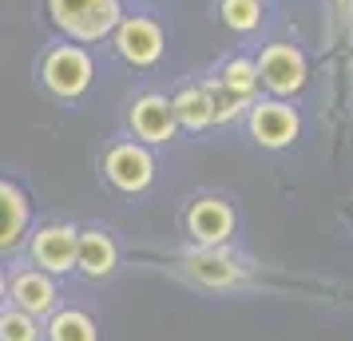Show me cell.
Segmentation results:
<instances>
[{
	"label": "cell",
	"mask_w": 353,
	"mask_h": 341,
	"mask_svg": "<svg viewBox=\"0 0 353 341\" xmlns=\"http://www.w3.org/2000/svg\"><path fill=\"white\" fill-rule=\"evenodd\" d=\"M108 40H112L115 56L128 68H139V72L155 68L167 56V28L143 12H123V20L115 24V32Z\"/></svg>",
	"instance_id": "cell-3"
},
{
	"label": "cell",
	"mask_w": 353,
	"mask_h": 341,
	"mask_svg": "<svg viewBox=\"0 0 353 341\" xmlns=\"http://www.w3.org/2000/svg\"><path fill=\"white\" fill-rule=\"evenodd\" d=\"M246 127H250V139L266 151H282L290 147L298 135H302V119L294 112V103L286 99H254L246 107Z\"/></svg>",
	"instance_id": "cell-7"
},
{
	"label": "cell",
	"mask_w": 353,
	"mask_h": 341,
	"mask_svg": "<svg viewBox=\"0 0 353 341\" xmlns=\"http://www.w3.org/2000/svg\"><path fill=\"white\" fill-rule=\"evenodd\" d=\"M119 270V242L103 227H80L76 234V274L88 282H103Z\"/></svg>",
	"instance_id": "cell-11"
},
{
	"label": "cell",
	"mask_w": 353,
	"mask_h": 341,
	"mask_svg": "<svg viewBox=\"0 0 353 341\" xmlns=\"http://www.w3.org/2000/svg\"><path fill=\"white\" fill-rule=\"evenodd\" d=\"M171 112H175L179 131H207L214 127V99H210L207 83H187L183 92L171 96Z\"/></svg>",
	"instance_id": "cell-14"
},
{
	"label": "cell",
	"mask_w": 353,
	"mask_h": 341,
	"mask_svg": "<svg viewBox=\"0 0 353 341\" xmlns=\"http://www.w3.org/2000/svg\"><path fill=\"white\" fill-rule=\"evenodd\" d=\"M44 341H99V325L80 306H56L44 318Z\"/></svg>",
	"instance_id": "cell-15"
},
{
	"label": "cell",
	"mask_w": 353,
	"mask_h": 341,
	"mask_svg": "<svg viewBox=\"0 0 353 341\" xmlns=\"http://www.w3.org/2000/svg\"><path fill=\"white\" fill-rule=\"evenodd\" d=\"M234 227H239V218L226 198L203 195L187 207V234L194 246H226L234 238Z\"/></svg>",
	"instance_id": "cell-10"
},
{
	"label": "cell",
	"mask_w": 353,
	"mask_h": 341,
	"mask_svg": "<svg viewBox=\"0 0 353 341\" xmlns=\"http://www.w3.org/2000/svg\"><path fill=\"white\" fill-rule=\"evenodd\" d=\"M183 270H187L191 282L207 286V290H226V286L242 282V266L226 246H194V250H187Z\"/></svg>",
	"instance_id": "cell-12"
},
{
	"label": "cell",
	"mask_w": 353,
	"mask_h": 341,
	"mask_svg": "<svg viewBox=\"0 0 353 341\" xmlns=\"http://www.w3.org/2000/svg\"><path fill=\"white\" fill-rule=\"evenodd\" d=\"M40 83L52 99L60 103H76L88 96V87L96 83V56L83 48V44H52L40 56Z\"/></svg>",
	"instance_id": "cell-2"
},
{
	"label": "cell",
	"mask_w": 353,
	"mask_h": 341,
	"mask_svg": "<svg viewBox=\"0 0 353 341\" xmlns=\"http://www.w3.org/2000/svg\"><path fill=\"white\" fill-rule=\"evenodd\" d=\"M0 341H44V322L17 306H0Z\"/></svg>",
	"instance_id": "cell-18"
},
{
	"label": "cell",
	"mask_w": 353,
	"mask_h": 341,
	"mask_svg": "<svg viewBox=\"0 0 353 341\" xmlns=\"http://www.w3.org/2000/svg\"><path fill=\"white\" fill-rule=\"evenodd\" d=\"M214 80L223 83V92H230V96H239V99H246V103H254V96H258V68H254V60H246V56H230L223 68H219V76Z\"/></svg>",
	"instance_id": "cell-16"
},
{
	"label": "cell",
	"mask_w": 353,
	"mask_h": 341,
	"mask_svg": "<svg viewBox=\"0 0 353 341\" xmlns=\"http://www.w3.org/2000/svg\"><path fill=\"white\" fill-rule=\"evenodd\" d=\"M48 24L72 44H99L123 20V0H44Z\"/></svg>",
	"instance_id": "cell-1"
},
{
	"label": "cell",
	"mask_w": 353,
	"mask_h": 341,
	"mask_svg": "<svg viewBox=\"0 0 353 341\" xmlns=\"http://www.w3.org/2000/svg\"><path fill=\"white\" fill-rule=\"evenodd\" d=\"M128 127H131V139H139L143 147L175 143L179 123H175V112H171V99L163 96V92L135 96L128 107Z\"/></svg>",
	"instance_id": "cell-8"
},
{
	"label": "cell",
	"mask_w": 353,
	"mask_h": 341,
	"mask_svg": "<svg viewBox=\"0 0 353 341\" xmlns=\"http://www.w3.org/2000/svg\"><path fill=\"white\" fill-rule=\"evenodd\" d=\"M207 92H210V99H214V123H234V119L250 107L246 99L223 92V83H219V80H207Z\"/></svg>",
	"instance_id": "cell-19"
},
{
	"label": "cell",
	"mask_w": 353,
	"mask_h": 341,
	"mask_svg": "<svg viewBox=\"0 0 353 341\" xmlns=\"http://www.w3.org/2000/svg\"><path fill=\"white\" fill-rule=\"evenodd\" d=\"M262 0H219V20H223L230 32L250 36L262 28Z\"/></svg>",
	"instance_id": "cell-17"
},
{
	"label": "cell",
	"mask_w": 353,
	"mask_h": 341,
	"mask_svg": "<svg viewBox=\"0 0 353 341\" xmlns=\"http://www.w3.org/2000/svg\"><path fill=\"white\" fill-rule=\"evenodd\" d=\"M8 306H17L44 322L52 309L60 306V282L44 274V270H36V266H17L8 274Z\"/></svg>",
	"instance_id": "cell-9"
},
{
	"label": "cell",
	"mask_w": 353,
	"mask_h": 341,
	"mask_svg": "<svg viewBox=\"0 0 353 341\" xmlns=\"http://www.w3.org/2000/svg\"><path fill=\"white\" fill-rule=\"evenodd\" d=\"M254 68H258V83L274 99L298 96L305 87V80H310V64H305L302 48H294V44H266L258 52Z\"/></svg>",
	"instance_id": "cell-6"
},
{
	"label": "cell",
	"mask_w": 353,
	"mask_h": 341,
	"mask_svg": "<svg viewBox=\"0 0 353 341\" xmlns=\"http://www.w3.org/2000/svg\"><path fill=\"white\" fill-rule=\"evenodd\" d=\"M76 234L80 227L76 223H40L36 230H28V262L36 270H44L52 278L76 274Z\"/></svg>",
	"instance_id": "cell-5"
},
{
	"label": "cell",
	"mask_w": 353,
	"mask_h": 341,
	"mask_svg": "<svg viewBox=\"0 0 353 341\" xmlns=\"http://www.w3.org/2000/svg\"><path fill=\"white\" fill-rule=\"evenodd\" d=\"M99 171H103V179H108L112 191L135 198L155 183V155H151V147H143L139 139H115V143L103 151Z\"/></svg>",
	"instance_id": "cell-4"
},
{
	"label": "cell",
	"mask_w": 353,
	"mask_h": 341,
	"mask_svg": "<svg viewBox=\"0 0 353 341\" xmlns=\"http://www.w3.org/2000/svg\"><path fill=\"white\" fill-rule=\"evenodd\" d=\"M32 230V198L12 179H0V258L17 254Z\"/></svg>",
	"instance_id": "cell-13"
},
{
	"label": "cell",
	"mask_w": 353,
	"mask_h": 341,
	"mask_svg": "<svg viewBox=\"0 0 353 341\" xmlns=\"http://www.w3.org/2000/svg\"><path fill=\"white\" fill-rule=\"evenodd\" d=\"M8 302V274H4V266H0V306Z\"/></svg>",
	"instance_id": "cell-20"
}]
</instances>
